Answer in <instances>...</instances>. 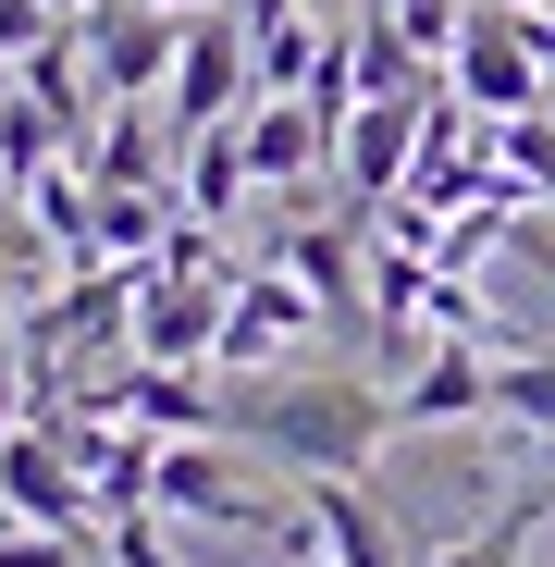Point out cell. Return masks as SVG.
Returning a JSON list of instances; mask_svg holds the SVG:
<instances>
[{
  "instance_id": "cell-5",
  "label": "cell",
  "mask_w": 555,
  "mask_h": 567,
  "mask_svg": "<svg viewBox=\"0 0 555 567\" xmlns=\"http://www.w3.org/2000/svg\"><path fill=\"white\" fill-rule=\"evenodd\" d=\"M247 86H259L247 25H235V13H198V25H185V62H173V136L235 124V100H247Z\"/></svg>"
},
{
  "instance_id": "cell-17",
  "label": "cell",
  "mask_w": 555,
  "mask_h": 567,
  "mask_svg": "<svg viewBox=\"0 0 555 567\" xmlns=\"http://www.w3.org/2000/svg\"><path fill=\"white\" fill-rule=\"evenodd\" d=\"M62 38V13H50V0H0V62H38Z\"/></svg>"
},
{
  "instance_id": "cell-3",
  "label": "cell",
  "mask_w": 555,
  "mask_h": 567,
  "mask_svg": "<svg viewBox=\"0 0 555 567\" xmlns=\"http://www.w3.org/2000/svg\"><path fill=\"white\" fill-rule=\"evenodd\" d=\"M185 25L198 13H148V0H112V13H86V74H100V100H148V86H173L185 62Z\"/></svg>"
},
{
  "instance_id": "cell-16",
  "label": "cell",
  "mask_w": 555,
  "mask_h": 567,
  "mask_svg": "<svg viewBox=\"0 0 555 567\" xmlns=\"http://www.w3.org/2000/svg\"><path fill=\"white\" fill-rule=\"evenodd\" d=\"M494 420L506 432H555V358H494Z\"/></svg>"
},
{
  "instance_id": "cell-4",
  "label": "cell",
  "mask_w": 555,
  "mask_h": 567,
  "mask_svg": "<svg viewBox=\"0 0 555 567\" xmlns=\"http://www.w3.org/2000/svg\"><path fill=\"white\" fill-rule=\"evenodd\" d=\"M223 321H235V284H210V271H148L136 284V358H161V370L223 358Z\"/></svg>"
},
{
  "instance_id": "cell-10",
  "label": "cell",
  "mask_w": 555,
  "mask_h": 567,
  "mask_svg": "<svg viewBox=\"0 0 555 567\" xmlns=\"http://www.w3.org/2000/svg\"><path fill=\"white\" fill-rule=\"evenodd\" d=\"M309 321H321V297H309V284H297L285 259H271V271H235V321H223V358H235V370H247V358H285Z\"/></svg>"
},
{
  "instance_id": "cell-13",
  "label": "cell",
  "mask_w": 555,
  "mask_h": 567,
  "mask_svg": "<svg viewBox=\"0 0 555 567\" xmlns=\"http://www.w3.org/2000/svg\"><path fill=\"white\" fill-rule=\"evenodd\" d=\"M247 124H210V136H185V210H198V223H223L235 198H247Z\"/></svg>"
},
{
  "instance_id": "cell-22",
  "label": "cell",
  "mask_w": 555,
  "mask_h": 567,
  "mask_svg": "<svg viewBox=\"0 0 555 567\" xmlns=\"http://www.w3.org/2000/svg\"><path fill=\"white\" fill-rule=\"evenodd\" d=\"M148 13H223V0H148ZM235 13H247V0H235Z\"/></svg>"
},
{
  "instance_id": "cell-19",
  "label": "cell",
  "mask_w": 555,
  "mask_h": 567,
  "mask_svg": "<svg viewBox=\"0 0 555 567\" xmlns=\"http://www.w3.org/2000/svg\"><path fill=\"white\" fill-rule=\"evenodd\" d=\"M0 567H74V543H62V530H25V518H13V530H0Z\"/></svg>"
},
{
  "instance_id": "cell-2",
  "label": "cell",
  "mask_w": 555,
  "mask_h": 567,
  "mask_svg": "<svg viewBox=\"0 0 555 567\" xmlns=\"http://www.w3.org/2000/svg\"><path fill=\"white\" fill-rule=\"evenodd\" d=\"M0 506H13L25 530H62V543L100 530V494H86V468L62 456V432H50V420H25L13 444H0Z\"/></svg>"
},
{
  "instance_id": "cell-11",
  "label": "cell",
  "mask_w": 555,
  "mask_h": 567,
  "mask_svg": "<svg viewBox=\"0 0 555 567\" xmlns=\"http://www.w3.org/2000/svg\"><path fill=\"white\" fill-rule=\"evenodd\" d=\"M309 530H321V555H333V567H408L395 518L370 506L358 482H309Z\"/></svg>"
},
{
  "instance_id": "cell-18",
  "label": "cell",
  "mask_w": 555,
  "mask_h": 567,
  "mask_svg": "<svg viewBox=\"0 0 555 567\" xmlns=\"http://www.w3.org/2000/svg\"><path fill=\"white\" fill-rule=\"evenodd\" d=\"M25 420H38V370H25V346H13V333H0V444H13Z\"/></svg>"
},
{
  "instance_id": "cell-21",
  "label": "cell",
  "mask_w": 555,
  "mask_h": 567,
  "mask_svg": "<svg viewBox=\"0 0 555 567\" xmlns=\"http://www.w3.org/2000/svg\"><path fill=\"white\" fill-rule=\"evenodd\" d=\"M25 259H38V247H25V235H13V223H0V284H13V271H25Z\"/></svg>"
},
{
  "instance_id": "cell-6",
  "label": "cell",
  "mask_w": 555,
  "mask_h": 567,
  "mask_svg": "<svg viewBox=\"0 0 555 567\" xmlns=\"http://www.w3.org/2000/svg\"><path fill=\"white\" fill-rule=\"evenodd\" d=\"M161 506H173V518H223V530H285V506H271L247 468L223 456V432L161 444Z\"/></svg>"
},
{
  "instance_id": "cell-20",
  "label": "cell",
  "mask_w": 555,
  "mask_h": 567,
  "mask_svg": "<svg viewBox=\"0 0 555 567\" xmlns=\"http://www.w3.org/2000/svg\"><path fill=\"white\" fill-rule=\"evenodd\" d=\"M148 518H161V506H148ZM148 518H112V530H100V543H112V567H173V555H161V530H148Z\"/></svg>"
},
{
  "instance_id": "cell-23",
  "label": "cell",
  "mask_w": 555,
  "mask_h": 567,
  "mask_svg": "<svg viewBox=\"0 0 555 567\" xmlns=\"http://www.w3.org/2000/svg\"><path fill=\"white\" fill-rule=\"evenodd\" d=\"M50 13H62V25H86V13H100V0H50Z\"/></svg>"
},
{
  "instance_id": "cell-8",
  "label": "cell",
  "mask_w": 555,
  "mask_h": 567,
  "mask_svg": "<svg viewBox=\"0 0 555 567\" xmlns=\"http://www.w3.org/2000/svg\"><path fill=\"white\" fill-rule=\"evenodd\" d=\"M333 148H346V185H358V198H395V185L420 173V148H432V100H358Z\"/></svg>"
},
{
  "instance_id": "cell-24",
  "label": "cell",
  "mask_w": 555,
  "mask_h": 567,
  "mask_svg": "<svg viewBox=\"0 0 555 567\" xmlns=\"http://www.w3.org/2000/svg\"><path fill=\"white\" fill-rule=\"evenodd\" d=\"M531 259H543V271H555V247H543V235H531Z\"/></svg>"
},
{
  "instance_id": "cell-1",
  "label": "cell",
  "mask_w": 555,
  "mask_h": 567,
  "mask_svg": "<svg viewBox=\"0 0 555 567\" xmlns=\"http://www.w3.org/2000/svg\"><path fill=\"white\" fill-rule=\"evenodd\" d=\"M223 432L235 444H271L297 482H358L408 420H395L383 383H358V370H271V383H235L223 395Z\"/></svg>"
},
{
  "instance_id": "cell-14",
  "label": "cell",
  "mask_w": 555,
  "mask_h": 567,
  "mask_svg": "<svg viewBox=\"0 0 555 567\" xmlns=\"http://www.w3.org/2000/svg\"><path fill=\"white\" fill-rule=\"evenodd\" d=\"M285 271L309 284L321 309H370V284H358V235H346V223H333V235H321V223H297V235H285Z\"/></svg>"
},
{
  "instance_id": "cell-15",
  "label": "cell",
  "mask_w": 555,
  "mask_h": 567,
  "mask_svg": "<svg viewBox=\"0 0 555 567\" xmlns=\"http://www.w3.org/2000/svg\"><path fill=\"white\" fill-rule=\"evenodd\" d=\"M543 518H555V494H543V482H531V494H494V518H482V530H470V543H444V555H432V567H518V555H531V530H543Z\"/></svg>"
},
{
  "instance_id": "cell-9",
  "label": "cell",
  "mask_w": 555,
  "mask_h": 567,
  "mask_svg": "<svg viewBox=\"0 0 555 567\" xmlns=\"http://www.w3.org/2000/svg\"><path fill=\"white\" fill-rule=\"evenodd\" d=\"M456 86H470L482 112H506V124H518V112H543V50H531V13H518V25H506V13H482L470 38H456Z\"/></svg>"
},
{
  "instance_id": "cell-7",
  "label": "cell",
  "mask_w": 555,
  "mask_h": 567,
  "mask_svg": "<svg viewBox=\"0 0 555 567\" xmlns=\"http://www.w3.org/2000/svg\"><path fill=\"white\" fill-rule=\"evenodd\" d=\"M395 420H408V432H470V420H494V346H420L408 383H395Z\"/></svg>"
},
{
  "instance_id": "cell-12",
  "label": "cell",
  "mask_w": 555,
  "mask_h": 567,
  "mask_svg": "<svg viewBox=\"0 0 555 567\" xmlns=\"http://www.w3.org/2000/svg\"><path fill=\"white\" fill-rule=\"evenodd\" d=\"M321 148H333V124H321L309 100H259V124H247V173H259V185H297Z\"/></svg>"
}]
</instances>
